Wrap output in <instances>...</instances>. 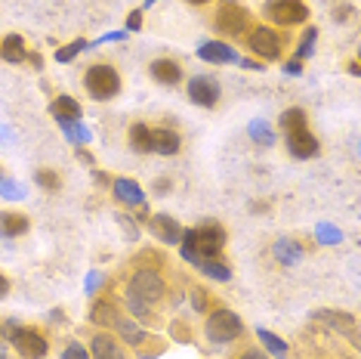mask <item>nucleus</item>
Instances as JSON below:
<instances>
[{
    "label": "nucleus",
    "mask_w": 361,
    "mask_h": 359,
    "mask_svg": "<svg viewBox=\"0 0 361 359\" xmlns=\"http://www.w3.org/2000/svg\"><path fill=\"white\" fill-rule=\"evenodd\" d=\"M84 87H87V93L99 102L114 100V96L121 93V75L111 69V65H93V69H87V75H84Z\"/></svg>",
    "instance_id": "obj_1"
},
{
    "label": "nucleus",
    "mask_w": 361,
    "mask_h": 359,
    "mask_svg": "<svg viewBox=\"0 0 361 359\" xmlns=\"http://www.w3.org/2000/svg\"><path fill=\"white\" fill-rule=\"evenodd\" d=\"M262 16L275 25H302L309 19V6L302 0H266Z\"/></svg>",
    "instance_id": "obj_2"
},
{
    "label": "nucleus",
    "mask_w": 361,
    "mask_h": 359,
    "mask_svg": "<svg viewBox=\"0 0 361 359\" xmlns=\"http://www.w3.org/2000/svg\"><path fill=\"white\" fill-rule=\"evenodd\" d=\"M241 331H244V322L232 310H213L207 316V338L216 341V344H228V341L241 338Z\"/></svg>",
    "instance_id": "obj_3"
},
{
    "label": "nucleus",
    "mask_w": 361,
    "mask_h": 359,
    "mask_svg": "<svg viewBox=\"0 0 361 359\" xmlns=\"http://www.w3.org/2000/svg\"><path fill=\"white\" fill-rule=\"evenodd\" d=\"M127 295L139 298L142 304H158L164 298V279L158 269H136L133 279H130V288Z\"/></svg>",
    "instance_id": "obj_4"
},
{
    "label": "nucleus",
    "mask_w": 361,
    "mask_h": 359,
    "mask_svg": "<svg viewBox=\"0 0 361 359\" xmlns=\"http://www.w3.org/2000/svg\"><path fill=\"white\" fill-rule=\"evenodd\" d=\"M216 28L223 31L228 37H241L244 31H250V16L244 10L241 4H235V0H223L216 10Z\"/></svg>",
    "instance_id": "obj_5"
},
{
    "label": "nucleus",
    "mask_w": 361,
    "mask_h": 359,
    "mask_svg": "<svg viewBox=\"0 0 361 359\" xmlns=\"http://www.w3.org/2000/svg\"><path fill=\"white\" fill-rule=\"evenodd\" d=\"M247 44H250V50L257 56H262L266 62L281 59V37H278V31H272V28H266V25L250 28L247 31Z\"/></svg>",
    "instance_id": "obj_6"
},
{
    "label": "nucleus",
    "mask_w": 361,
    "mask_h": 359,
    "mask_svg": "<svg viewBox=\"0 0 361 359\" xmlns=\"http://www.w3.org/2000/svg\"><path fill=\"white\" fill-rule=\"evenodd\" d=\"M312 319L327 325L331 331L346 334L352 344H358V331H355L358 325H355V316H352V313H340V310H315V313H312Z\"/></svg>",
    "instance_id": "obj_7"
},
{
    "label": "nucleus",
    "mask_w": 361,
    "mask_h": 359,
    "mask_svg": "<svg viewBox=\"0 0 361 359\" xmlns=\"http://www.w3.org/2000/svg\"><path fill=\"white\" fill-rule=\"evenodd\" d=\"M195 242H198V254L201 260H210V257H216L219 251H223V245H226V230L219 223H204L195 230Z\"/></svg>",
    "instance_id": "obj_8"
},
{
    "label": "nucleus",
    "mask_w": 361,
    "mask_h": 359,
    "mask_svg": "<svg viewBox=\"0 0 361 359\" xmlns=\"http://www.w3.org/2000/svg\"><path fill=\"white\" fill-rule=\"evenodd\" d=\"M13 347L19 350L25 359H44L47 350H50V344H47L44 334L35 331V329H22V325H19V331L13 334Z\"/></svg>",
    "instance_id": "obj_9"
},
{
    "label": "nucleus",
    "mask_w": 361,
    "mask_h": 359,
    "mask_svg": "<svg viewBox=\"0 0 361 359\" xmlns=\"http://www.w3.org/2000/svg\"><path fill=\"white\" fill-rule=\"evenodd\" d=\"M188 100L195 105H204V109H213L219 102V84L207 75H195L188 81Z\"/></svg>",
    "instance_id": "obj_10"
},
{
    "label": "nucleus",
    "mask_w": 361,
    "mask_h": 359,
    "mask_svg": "<svg viewBox=\"0 0 361 359\" xmlns=\"http://www.w3.org/2000/svg\"><path fill=\"white\" fill-rule=\"evenodd\" d=\"M287 136V152L293 155V158H300V161H306V158H315L318 155V140L309 134V127H302V130H290V134H284Z\"/></svg>",
    "instance_id": "obj_11"
},
{
    "label": "nucleus",
    "mask_w": 361,
    "mask_h": 359,
    "mask_svg": "<svg viewBox=\"0 0 361 359\" xmlns=\"http://www.w3.org/2000/svg\"><path fill=\"white\" fill-rule=\"evenodd\" d=\"M149 230H152L154 239L164 242V245H179V239H183V226H179V220L170 217V214L149 217Z\"/></svg>",
    "instance_id": "obj_12"
},
{
    "label": "nucleus",
    "mask_w": 361,
    "mask_h": 359,
    "mask_svg": "<svg viewBox=\"0 0 361 359\" xmlns=\"http://www.w3.org/2000/svg\"><path fill=\"white\" fill-rule=\"evenodd\" d=\"M114 195H118V201L121 205H127V208H145V192H142V186L136 183V180H130V177H118L114 180Z\"/></svg>",
    "instance_id": "obj_13"
},
{
    "label": "nucleus",
    "mask_w": 361,
    "mask_h": 359,
    "mask_svg": "<svg viewBox=\"0 0 361 359\" xmlns=\"http://www.w3.org/2000/svg\"><path fill=\"white\" fill-rule=\"evenodd\" d=\"M198 56L204 62H210V65H232V62H238V53L228 44H223V40H207V44H201Z\"/></svg>",
    "instance_id": "obj_14"
},
{
    "label": "nucleus",
    "mask_w": 361,
    "mask_h": 359,
    "mask_svg": "<svg viewBox=\"0 0 361 359\" xmlns=\"http://www.w3.org/2000/svg\"><path fill=\"white\" fill-rule=\"evenodd\" d=\"M90 353H93V359H127L124 347H121L111 334H93V341H90Z\"/></svg>",
    "instance_id": "obj_15"
},
{
    "label": "nucleus",
    "mask_w": 361,
    "mask_h": 359,
    "mask_svg": "<svg viewBox=\"0 0 361 359\" xmlns=\"http://www.w3.org/2000/svg\"><path fill=\"white\" fill-rule=\"evenodd\" d=\"M149 71H152V78L164 87H176L179 81H183V69H179L173 59H154Z\"/></svg>",
    "instance_id": "obj_16"
},
{
    "label": "nucleus",
    "mask_w": 361,
    "mask_h": 359,
    "mask_svg": "<svg viewBox=\"0 0 361 359\" xmlns=\"http://www.w3.org/2000/svg\"><path fill=\"white\" fill-rule=\"evenodd\" d=\"M31 230L28 217L19 214V211H0V233L6 235V239H19V235H25Z\"/></svg>",
    "instance_id": "obj_17"
},
{
    "label": "nucleus",
    "mask_w": 361,
    "mask_h": 359,
    "mask_svg": "<svg viewBox=\"0 0 361 359\" xmlns=\"http://www.w3.org/2000/svg\"><path fill=\"white\" fill-rule=\"evenodd\" d=\"M114 329H118V334L127 341L130 347H145V344H149V334H145V329H139L133 319L118 316V319H114Z\"/></svg>",
    "instance_id": "obj_18"
},
{
    "label": "nucleus",
    "mask_w": 361,
    "mask_h": 359,
    "mask_svg": "<svg viewBox=\"0 0 361 359\" xmlns=\"http://www.w3.org/2000/svg\"><path fill=\"white\" fill-rule=\"evenodd\" d=\"M272 254L278 257V264L293 266V264H300V260H302V245L297 239H278L275 248H272Z\"/></svg>",
    "instance_id": "obj_19"
},
{
    "label": "nucleus",
    "mask_w": 361,
    "mask_h": 359,
    "mask_svg": "<svg viewBox=\"0 0 361 359\" xmlns=\"http://www.w3.org/2000/svg\"><path fill=\"white\" fill-rule=\"evenodd\" d=\"M130 149L139 155H149L154 152V134L149 124H133L130 127Z\"/></svg>",
    "instance_id": "obj_20"
},
{
    "label": "nucleus",
    "mask_w": 361,
    "mask_h": 359,
    "mask_svg": "<svg viewBox=\"0 0 361 359\" xmlns=\"http://www.w3.org/2000/svg\"><path fill=\"white\" fill-rule=\"evenodd\" d=\"M152 134H154V152L158 155H176L179 146H183L179 134L170 127H158V130H152Z\"/></svg>",
    "instance_id": "obj_21"
},
{
    "label": "nucleus",
    "mask_w": 361,
    "mask_h": 359,
    "mask_svg": "<svg viewBox=\"0 0 361 359\" xmlns=\"http://www.w3.org/2000/svg\"><path fill=\"white\" fill-rule=\"evenodd\" d=\"M50 112L59 124L62 121H80V105H78V100H71V96H56Z\"/></svg>",
    "instance_id": "obj_22"
},
{
    "label": "nucleus",
    "mask_w": 361,
    "mask_h": 359,
    "mask_svg": "<svg viewBox=\"0 0 361 359\" xmlns=\"http://www.w3.org/2000/svg\"><path fill=\"white\" fill-rule=\"evenodd\" d=\"M0 56H4L6 62H25L28 59V50H25V40L19 35H6L0 40Z\"/></svg>",
    "instance_id": "obj_23"
},
{
    "label": "nucleus",
    "mask_w": 361,
    "mask_h": 359,
    "mask_svg": "<svg viewBox=\"0 0 361 359\" xmlns=\"http://www.w3.org/2000/svg\"><path fill=\"white\" fill-rule=\"evenodd\" d=\"M201 269L204 276H210V279H216V282H228L232 279V269H228L226 264H219L216 257H210V260H198V264H195Z\"/></svg>",
    "instance_id": "obj_24"
},
{
    "label": "nucleus",
    "mask_w": 361,
    "mask_h": 359,
    "mask_svg": "<svg viewBox=\"0 0 361 359\" xmlns=\"http://www.w3.org/2000/svg\"><path fill=\"white\" fill-rule=\"evenodd\" d=\"M247 134H250V140L259 143V146H272V143H275L272 127H269V121H262V118H253V121H250V124H247Z\"/></svg>",
    "instance_id": "obj_25"
},
{
    "label": "nucleus",
    "mask_w": 361,
    "mask_h": 359,
    "mask_svg": "<svg viewBox=\"0 0 361 359\" xmlns=\"http://www.w3.org/2000/svg\"><path fill=\"white\" fill-rule=\"evenodd\" d=\"M257 334H259V341H262V347L269 350L275 359H287V344L281 338H278L275 331H269V329H257Z\"/></svg>",
    "instance_id": "obj_26"
},
{
    "label": "nucleus",
    "mask_w": 361,
    "mask_h": 359,
    "mask_svg": "<svg viewBox=\"0 0 361 359\" xmlns=\"http://www.w3.org/2000/svg\"><path fill=\"white\" fill-rule=\"evenodd\" d=\"M90 319H93L96 325H114V319H118V310H114L111 300H99V304H93Z\"/></svg>",
    "instance_id": "obj_27"
},
{
    "label": "nucleus",
    "mask_w": 361,
    "mask_h": 359,
    "mask_svg": "<svg viewBox=\"0 0 361 359\" xmlns=\"http://www.w3.org/2000/svg\"><path fill=\"white\" fill-rule=\"evenodd\" d=\"M179 254L188 264H198L201 254H198V242H195V230H183V239H179Z\"/></svg>",
    "instance_id": "obj_28"
},
{
    "label": "nucleus",
    "mask_w": 361,
    "mask_h": 359,
    "mask_svg": "<svg viewBox=\"0 0 361 359\" xmlns=\"http://www.w3.org/2000/svg\"><path fill=\"white\" fill-rule=\"evenodd\" d=\"M315 44H318V28H306V35H302L297 53H293V56H297V62L312 59V53H315Z\"/></svg>",
    "instance_id": "obj_29"
},
{
    "label": "nucleus",
    "mask_w": 361,
    "mask_h": 359,
    "mask_svg": "<svg viewBox=\"0 0 361 359\" xmlns=\"http://www.w3.org/2000/svg\"><path fill=\"white\" fill-rule=\"evenodd\" d=\"M302 127H309L306 112H302V109H287L281 115V130H284V134H290V130H302Z\"/></svg>",
    "instance_id": "obj_30"
},
{
    "label": "nucleus",
    "mask_w": 361,
    "mask_h": 359,
    "mask_svg": "<svg viewBox=\"0 0 361 359\" xmlns=\"http://www.w3.org/2000/svg\"><path fill=\"white\" fill-rule=\"evenodd\" d=\"M62 130H65V136H68V143H78V146L90 143V130L80 124V121H62Z\"/></svg>",
    "instance_id": "obj_31"
},
{
    "label": "nucleus",
    "mask_w": 361,
    "mask_h": 359,
    "mask_svg": "<svg viewBox=\"0 0 361 359\" xmlns=\"http://www.w3.org/2000/svg\"><path fill=\"white\" fill-rule=\"evenodd\" d=\"M35 180H37L40 189H47V192H59V189H62V180H59V174H56V170H37Z\"/></svg>",
    "instance_id": "obj_32"
},
{
    "label": "nucleus",
    "mask_w": 361,
    "mask_h": 359,
    "mask_svg": "<svg viewBox=\"0 0 361 359\" xmlns=\"http://www.w3.org/2000/svg\"><path fill=\"white\" fill-rule=\"evenodd\" d=\"M87 47H90L87 40H84V37H78V40H71L68 47H62V50L56 53V59H59V62H71V59H78V53H84Z\"/></svg>",
    "instance_id": "obj_33"
},
{
    "label": "nucleus",
    "mask_w": 361,
    "mask_h": 359,
    "mask_svg": "<svg viewBox=\"0 0 361 359\" xmlns=\"http://www.w3.org/2000/svg\"><path fill=\"white\" fill-rule=\"evenodd\" d=\"M315 239L322 242V245H336L343 239V233L336 230V226H331V223H318L315 226Z\"/></svg>",
    "instance_id": "obj_34"
},
{
    "label": "nucleus",
    "mask_w": 361,
    "mask_h": 359,
    "mask_svg": "<svg viewBox=\"0 0 361 359\" xmlns=\"http://www.w3.org/2000/svg\"><path fill=\"white\" fill-rule=\"evenodd\" d=\"M62 359H90V350L84 344H78V341H71V344L65 347V356Z\"/></svg>",
    "instance_id": "obj_35"
},
{
    "label": "nucleus",
    "mask_w": 361,
    "mask_h": 359,
    "mask_svg": "<svg viewBox=\"0 0 361 359\" xmlns=\"http://www.w3.org/2000/svg\"><path fill=\"white\" fill-rule=\"evenodd\" d=\"M0 192H4L6 199H22V189H16L10 180H4V177H0Z\"/></svg>",
    "instance_id": "obj_36"
},
{
    "label": "nucleus",
    "mask_w": 361,
    "mask_h": 359,
    "mask_svg": "<svg viewBox=\"0 0 361 359\" xmlns=\"http://www.w3.org/2000/svg\"><path fill=\"white\" fill-rule=\"evenodd\" d=\"M139 28H142V10H133L127 16V35L130 31H139Z\"/></svg>",
    "instance_id": "obj_37"
},
{
    "label": "nucleus",
    "mask_w": 361,
    "mask_h": 359,
    "mask_svg": "<svg viewBox=\"0 0 361 359\" xmlns=\"http://www.w3.org/2000/svg\"><path fill=\"white\" fill-rule=\"evenodd\" d=\"M192 307L195 310H207V295L201 288H192Z\"/></svg>",
    "instance_id": "obj_38"
},
{
    "label": "nucleus",
    "mask_w": 361,
    "mask_h": 359,
    "mask_svg": "<svg viewBox=\"0 0 361 359\" xmlns=\"http://www.w3.org/2000/svg\"><path fill=\"white\" fill-rule=\"evenodd\" d=\"M99 285H102V273H96V269H93V273L87 276V291H90V295H93V291L99 288Z\"/></svg>",
    "instance_id": "obj_39"
},
{
    "label": "nucleus",
    "mask_w": 361,
    "mask_h": 359,
    "mask_svg": "<svg viewBox=\"0 0 361 359\" xmlns=\"http://www.w3.org/2000/svg\"><path fill=\"white\" fill-rule=\"evenodd\" d=\"M349 13H352V6H349V4H343V6H336V10H334V19H336V22H346V19H349Z\"/></svg>",
    "instance_id": "obj_40"
},
{
    "label": "nucleus",
    "mask_w": 361,
    "mask_h": 359,
    "mask_svg": "<svg viewBox=\"0 0 361 359\" xmlns=\"http://www.w3.org/2000/svg\"><path fill=\"white\" fill-rule=\"evenodd\" d=\"M300 71H302V62H297V59L284 62V75H300Z\"/></svg>",
    "instance_id": "obj_41"
},
{
    "label": "nucleus",
    "mask_w": 361,
    "mask_h": 359,
    "mask_svg": "<svg viewBox=\"0 0 361 359\" xmlns=\"http://www.w3.org/2000/svg\"><path fill=\"white\" fill-rule=\"evenodd\" d=\"M235 359H269L266 353H259V350H244L241 356H235Z\"/></svg>",
    "instance_id": "obj_42"
},
{
    "label": "nucleus",
    "mask_w": 361,
    "mask_h": 359,
    "mask_svg": "<svg viewBox=\"0 0 361 359\" xmlns=\"http://www.w3.org/2000/svg\"><path fill=\"white\" fill-rule=\"evenodd\" d=\"M127 37V31H111V35H105L102 40H96V44H105V40H124Z\"/></svg>",
    "instance_id": "obj_43"
},
{
    "label": "nucleus",
    "mask_w": 361,
    "mask_h": 359,
    "mask_svg": "<svg viewBox=\"0 0 361 359\" xmlns=\"http://www.w3.org/2000/svg\"><path fill=\"white\" fill-rule=\"evenodd\" d=\"M6 295H10V279L0 273V298H6Z\"/></svg>",
    "instance_id": "obj_44"
},
{
    "label": "nucleus",
    "mask_w": 361,
    "mask_h": 359,
    "mask_svg": "<svg viewBox=\"0 0 361 359\" xmlns=\"http://www.w3.org/2000/svg\"><path fill=\"white\" fill-rule=\"evenodd\" d=\"M78 155H80V161H87V165H93V155H90V152H87V149H80V152H78Z\"/></svg>",
    "instance_id": "obj_45"
},
{
    "label": "nucleus",
    "mask_w": 361,
    "mask_h": 359,
    "mask_svg": "<svg viewBox=\"0 0 361 359\" xmlns=\"http://www.w3.org/2000/svg\"><path fill=\"white\" fill-rule=\"evenodd\" d=\"M185 4H192V6H204V4H210V0H185Z\"/></svg>",
    "instance_id": "obj_46"
},
{
    "label": "nucleus",
    "mask_w": 361,
    "mask_h": 359,
    "mask_svg": "<svg viewBox=\"0 0 361 359\" xmlns=\"http://www.w3.org/2000/svg\"><path fill=\"white\" fill-rule=\"evenodd\" d=\"M152 4H158V0H142V10H145V6H152Z\"/></svg>",
    "instance_id": "obj_47"
}]
</instances>
